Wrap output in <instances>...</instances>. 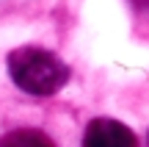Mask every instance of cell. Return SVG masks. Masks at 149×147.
Returning a JSON list of instances; mask_svg holds the SVG:
<instances>
[{"instance_id":"cell-3","label":"cell","mask_w":149,"mask_h":147,"mask_svg":"<svg viewBox=\"0 0 149 147\" xmlns=\"http://www.w3.org/2000/svg\"><path fill=\"white\" fill-rule=\"evenodd\" d=\"M0 147H55L44 136L42 131H33V128H17V131L6 133L0 139Z\"/></svg>"},{"instance_id":"cell-1","label":"cell","mask_w":149,"mask_h":147,"mask_svg":"<svg viewBox=\"0 0 149 147\" xmlns=\"http://www.w3.org/2000/svg\"><path fill=\"white\" fill-rule=\"evenodd\" d=\"M8 64V75L22 92L36 94V97H50V94L61 92L69 81V67L61 61L53 50L36 47V44H25V47H14L6 58Z\"/></svg>"},{"instance_id":"cell-2","label":"cell","mask_w":149,"mask_h":147,"mask_svg":"<svg viewBox=\"0 0 149 147\" xmlns=\"http://www.w3.org/2000/svg\"><path fill=\"white\" fill-rule=\"evenodd\" d=\"M83 147H138V139L119 120H91L86 125Z\"/></svg>"}]
</instances>
